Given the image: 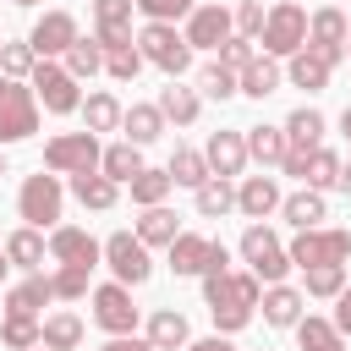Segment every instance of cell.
Segmentation results:
<instances>
[{
	"label": "cell",
	"mask_w": 351,
	"mask_h": 351,
	"mask_svg": "<svg viewBox=\"0 0 351 351\" xmlns=\"http://www.w3.org/2000/svg\"><path fill=\"white\" fill-rule=\"evenodd\" d=\"M258 274L247 269V274H230V269H214V274H203V302H208V318H214V329L219 335H236V329H247L252 324V307H258Z\"/></svg>",
	"instance_id": "1"
},
{
	"label": "cell",
	"mask_w": 351,
	"mask_h": 351,
	"mask_svg": "<svg viewBox=\"0 0 351 351\" xmlns=\"http://www.w3.org/2000/svg\"><path fill=\"white\" fill-rule=\"evenodd\" d=\"M137 49H143V60L159 66L165 77H181V71L192 66V44H186V33H176V22H148V27L137 33Z\"/></svg>",
	"instance_id": "2"
},
{
	"label": "cell",
	"mask_w": 351,
	"mask_h": 351,
	"mask_svg": "<svg viewBox=\"0 0 351 351\" xmlns=\"http://www.w3.org/2000/svg\"><path fill=\"white\" fill-rule=\"evenodd\" d=\"M99 137L82 126V132H60V137H49L44 143V170H55V176H88V170H99Z\"/></svg>",
	"instance_id": "3"
},
{
	"label": "cell",
	"mask_w": 351,
	"mask_h": 351,
	"mask_svg": "<svg viewBox=\"0 0 351 351\" xmlns=\"http://www.w3.org/2000/svg\"><path fill=\"white\" fill-rule=\"evenodd\" d=\"M291 252V263L296 269H318V263H346L351 258V230H340V225H313V230H296V241L285 247Z\"/></svg>",
	"instance_id": "4"
},
{
	"label": "cell",
	"mask_w": 351,
	"mask_h": 351,
	"mask_svg": "<svg viewBox=\"0 0 351 351\" xmlns=\"http://www.w3.org/2000/svg\"><path fill=\"white\" fill-rule=\"evenodd\" d=\"M38 132V99L16 77H0V143H22Z\"/></svg>",
	"instance_id": "5"
},
{
	"label": "cell",
	"mask_w": 351,
	"mask_h": 351,
	"mask_svg": "<svg viewBox=\"0 0 351 351\" xmlns=\"http://www.w3.org/2000/svg\"><path fill=\"white\" fill-rule=\"evenodd\" d=\"M60 203H66V192H60L55 170H49V176H44V170H38V176H27V181H22V192H16V214H22L33 230H44V225L55 230V219H60Z\"/></svg>",
	"instance_id": "6"
},
{
	"label": "cell",
	"mask_w": 351,
	"mask_h": 351,
	"mask_svg": "<svg viewBox=\"0 0 351 351\" xmlns=\"http://www.w3.org/2000/svg\"><path fill=\"white\" fill-rule=\"evenodd\" d=\"M241 258L252 263V274H258L263 285H280L285 269H291V252L280 247V236H274L269 225H247V230H241Z\"/></svg>",
	"instance_id": "7"
},
{
	"label": "cell",
	"mask_w": 351,
	"mask_h": 351,
	"mask_svg": "<svg viewBox=\"0 0 351 351\" xmlns=\"http://www.w3.org/2000/svg\"><path fill=\"white\" fill-rule=\"evenodd\" d=\"M302 44H307V11L296 0L269 5V16H263V55H296Z\"/></svg>",
	"instance_id": "8"
},
{
	"label": "cell",
	"mask_w": 351,
	"mask_h": 351,
	"mask_svg": "<svg viewBox=\"0 0 351 351\" xmlns=\"http://www.w3.org/2000/svg\"><path fill=\"white\" fill-rule=\"evenodd\" d=\"M33 99H38L49 115H71V110L82 104L77 77H71L66 66H55V60H38V66H33Z\"/></svg>",
	"instance_id": "9"
},
{
	"label": "cell",
	"mask_w": 351,
	"mask_h": 351,
	"mask_svg": "<svg viewBox=\"0 0 351 351\" xmlns=\"http://www.w3.org/2000/svg\"><path fill=\"white\" fill-rule=\"evenodd\" d=\"M99 258L110 263V274H115L121 285H143V280L154 274V263H148V247H143L132 230H115V236L99 247Z\"/></svg>",
	"instance_id": "10"
},
{
	"label": "cell",
	"mask_w": 351,
	"mask_h": 351,
	"mask_svg": "<svg viewBox=\"0 0 351 351\" xmlns=\"http://www.w3.org/2000/svg\"><path fill=\"white\" fill-rule=\"evenodd\" d=\"M346 33H351V22H346V11H340V5H324V11H313V16H307V44H313L329 66H340V60H346Z\"/></svg>",
	"instance_id": "11"
},
{
	"label": "cell",
	"mask_w": 351,
	"mask_h": 351,
	"mask_svg": "<svg viewBox=\"0 0 351 351\" xmlns=\"http://www.w3.org/2000/svg\"><path fill=\"white\" fill-rule=\"evenodd\" d=\"M77 38H82V33H77V16H71V11H44V16L33 22V33H27V44H33V55H38V60L66 55Z\"/></svg>",
	"instance_id": "12"
},
{
	"label": "cell",
	"mask_w": 351,
	"mask_h": 351,
	"mask_svg": "<svg viewBox=\"0 0 351 351\" xmlns=\"http://www.w3.org/2000/svg\"><path fill=\"white\" fill-rule=\"evenodd\" d=\"M230 33H236V16H230L219 0H214V5H192V11H186V44H192V49H219Z\"/></svg>",
	"instance_id": "13"
},
{
	"label": "cell",
	"mask_w": 351,
	"mask_h": 351,
	"mask_svg": "<svg viewBox=\"0 0 351 351\" xmlns=\"http://www.w3.org/2000/svg\"><path fill=\"white\" fill-rule=\"evenodd\" d=\"M93 324L110 329V335H132V329H137V307H132V291H126L121 280L93 291Z\"/></svg>",
	"instance_id": "14"
},
{
	"label": "cell",
	"mask_w": 351,
	"mask_h": 351,
	"mask_svg": "<svg viewBox=\"0 0 351 351\" xmlns=\"http://www.w3.org/2000/svg\"><path fill=\"white\" fill-rule=\"evenodd\" d=\"M44 247H49L55 263H99V241H93L82 225H55Z\"/></svg>",
	"instance_id": "15"
},
{
	"label": "cell",
	"mask_w": 351,
	"mask_h": 351,
	"mask_svg": "<svg viewBox=\"0 0 351 351\" xmlns=\"http://www.w3.org/2000/svg\"><path fill=\"white\" fill-rule=\"evenodd\" d=\"M132 0H93V38L99 44H132Z\"/></svg>",
	"instance_id": "16"
},
{
	"label": "cell",
	"mask_w": 351,
	"mask_h": 351,
	"mask_svg": "<svg viewBox=\"0 0 351 351\" xmlns=\"http://www.w3.org/2000/svg\"><path fill=\"white\" fill-rule=\"evenodd\" d=\"M203 159H208V176H241V165H247V137H241V132H214L208 148H203Z\"/></svg>",
	"instance_id": "17"
},
{
	"label": "cell",
	"mask_w": 351,
	"mask_h": 351,
	"mask_svg": "<svg viewBox=\"0 0 351 351\" xmlns=\"http://www.w3.org/2000/svg\"><path fill=\"white\" fill-rule=\"evenodd\" d=\"M329 71H335V66H329L313 44H302V49L291 55V66H285L291 88H307V93H324V88H329Z\"/></svg>",
	"instance_id": "18"
},
{
	"label": "cell",
	"mask_w": 351,
	"mask_h": 351,
	"mask_svg": "<svg viewBox=\"0 0 351 351\" xmlns=\"http://www.w3.org/2000/svg\"><path fill=\"white\" fill-rule=\"evenodd\" d=\"M236 208H241L247 219L274 214V208H280V186H274V176H247V181L236 186Z\"/></svg>",
	"instance_id": "19"
},
{
	"label": "cell",
	"mask_w": 351,
	"mask_h": 351,
	"mask_svg": "<svg viewBox=\"0 0 351 351\" xmlns=\"http://www.w3.org/2000/svg\"><path fill=\"white\" fill-rule=\"evenodd\" d=\"M280 88V66H274V55H252L241 71H236V93H247V99H269Z\"/></svg>",
	"instance_id": "20"
},
{
	"label": "cell",
	"mask_w": 351,
	"mask_h": 351,
	"mask_svg": "<svg viewBox=\"0 0 351 351\" xmlns=\"http://www.w3.org/2000/svg\"><path fill=\"white\" fill-rule=\"evenodd\" d=\"M280 214H285V225H296V230H313V225H324V192H313V186H302V192H291V197H280Z\"/></svg>",
	"instance_id": "21"
},
{
	"label": "cell",
	"mask_w": 351,
	"mask_h": 351,
	"mask_svg": "<svg viewBox=\"0 0 351 351\" xmlns=\"http://www.w3.org/2000/svg\"><path fill=\"white\" fill-rule=\"evenodd\" d=\"M192 340V329H186V318L176 313V307H159L154 318H148V346L154 351H181Z\"/></svg>",
	"instance_id": "22"
},
{
	"label": "cell",
	"mask_w": 351,
	"mask_h": 351,
	"mask_svg": "<svg viewBox=\"0 0 351 351\" xmlns=\"http://www.w3.org/2000/svg\"><path fill=\"white\" fill-rule=\"evenodd\" d=\"M280 132H285V148H307V154H313V148H318V137H324V115H318L313 104H302V110H291V115H285V126H280Z\"/></svg>",
	"instance_id": "23"
},
{
	"label": "cell",
	"mask_w": 351,
	"mask_h": 351,
	"mask_svg": "<svg viewBox=\"0 0 351 351\" xmlns=\"http://www.w3.org/2000/svg\"><path fill=\"white\" fill-rule=\"evenodd\" d=\"M44 302H55V285H49V274H38V269H33L22 285L5 291V313H38Z\"/></svg>",
	"instance_id": "24"
},
{
	"label": "cell",
	"mask_w": 351,
	"mask_h": 351,
	"mask_svg": "<svg viewBox=\"0 0 351 351\" xmlns=\"http://www.w3.org/2000/svg\"><path fill=\"white\" fill-rule=\"evenodd\" d=\"M296 318H302V291H291L285 280H280V285H269V291H263V324L291 329Z\"/></svg>",
	"instance_id": "25"
},
{
	"label": "cell",
	"mask_w": 351,
	"mask_h": 351,
	"mask_svg": "<svg viewBox=\"0 0 351 351\" xmlns=\"http://www.w3.org/2000/svg\"><path fill=\"white\" fill-rule=\"evenodd\" d=\"M291 329H296V346H302V351H346V335H340L329 318H313V313H307V318H296Z\"/></svg>",
	"instance_id": "26"
},
{
	"label": "cell",
	"mask_w": 351,
	"mask_h": 351,
	"mask_svg": "<svg viewBox=\"0 0 351 351\" xmlns=\"http://www.w3.org/2000/svg\"><path fill=\"white\" fill-rule=\"evenodd\" d=\"M121 132H126V143H154L159 132H165V115H159V104H132V110H121Z\"/></svg>",
	"instance_id": "27"
},
{
	"label": "cell",
	"mask_w": 351,
	"mask_h": 351,
	"mask_svg": "<svg viewBox=\"0 0 351 351\" xmlns=\"http://www.w3.org/2000/svg\"><path fill=\"white\" fill-rule=\"evenodd\" d=\"M71 197H77L82 208H115L121 186H115L110 176H99V170H88V176H71Z\"/></svg>",
	"instance_id": "28"
},
{
	"label": "cell",
	"mask_w": 351,
	"mask_h": 351,
	"mask_svg": "<svg viewBox=\"0 0 351 351\" xmlns=\"http://www.w3.org/2000/svg\"><path fill=\"white\" fill-rule=\"evenodd\" d=\"M176 236H181V225H176V214H170L165 203L143 208V219H137V241H143V247H170Z\"/></svg>",
	"instance_id": "29"
},
{
	"label": "cell",
	"mask_w": 351,
	"mask_h": 351,
	"mask_svg": "<svg viewBox=\"0 0 351 351\" xmlns=\"http://www.w3.org/2000/svg\"><path fill=\"white\" fill-rule=\"evenodd\" d=\"M208 252H214L208 236H176L170 241V269L176 274H203L208 269Z\"/></svg>",
	"instance_id": "30"
},
{
	"label": "cell",
	"mask_w": 351,
	"mask_h": 351,
	"mask_svg": "<svg viewBox=\"0 0 351 351\" xmlns=\"http://www.w3.org/2000/svg\"><path fill=\"white\" fill-rule=\"evenodd\" d=\"M159 115L176 121V126H192L197 121V93L181 88V77H170V88H159Z\"/></svg>",
	"instance_id": "31"
},
{
	"label": "cell",
	"mask_w": 351,
	"mask_h": 351,
	"mask_svg": "<svg viewBox=\"0 0 351 351\" xmlns=\"http://www.w3.org/2000/svg\"><path fill=\"white\" fill-rule=\"evenodd\" d=\"M99 170H104L115 186H126V181L143 170V148H137V143H115V148H104V154H99Z\"/></svg>",
	"instance_id": "32"
},
{
	"label": "cell",
	"mask_w": 351,
	"mask_h": 351,
	"mask_svg": "<svg viewBox=\"0 0 351 351\" xmlns=\"http://www.w3.org/2000/svg\"><path fill=\"white\" fill-rule=\"evenodd\" d=\"M38 340H44L49 351H77V346H82V318H77V313H55V318L38 324Z\"/></svg>",
	"instance_id": "33"
},
{
	"label": "cell",
	"mask_w": 351,
	"mask_h": 351,
	"mask_svg": "<svg viewBox=\"0 0 351 351\" xmlns=\"http://www.w3.org/2000/svg\"><path fill=\"white\" fill-rule=\"evenodd\" d=\"M241 137H247V159H258V165H280L285 159V132L280 126H247Z\"/></svg>",
	"instance_id": "34"
},
{
	"label": "cell",
	"mask_w": 351,
	"mask_h": 351,
	"mask_svg": "<svg viewBox=\"0 0 351 351\" xmlns=\"http://www.w3.org/2000/svg\"><path fill=\"white\" fill-rule=\"evenodd\" d=\"M230 208H236L230 176H208V181L197 186V214H203V219H219V214H230Z\"/></svg>",
	"instance_id": "35"
},
{
	"label": "cell",
	"mask_w": 351,
	"mask_h": 351,
	"mask_svg": "<svg viewBox=\"0 0 351 351\" xmlns=\"http://www.w3.org/2000/svg\"><path fill=\"white\" fill-rule=\"evenodd\" d=\"M77 110H82L88 132H115V126H121V99H115V93H88Z\"/></svg>",
	"instance_id": "36"
},
{
	"label": "cell",
	"mask_w": 351,
	"mask_h": 351,
	"mask_svg": "<svg viewBox=\"0 0 351 351\" xmlns=\"http://www.w3.org/2000/svg\"><path fill=\"white\" fill-rule=\"evenodd\" d=\"M165 170H170V181H176V186H192V192H197V186L208 181V159H203L197 148H176Z\"/></svg>",
	"instance_id": "37"
},
{
	"label": "cell",
	"mask_w": 351,
	"mask_h": 351,
	"mask_svg": "<svg viewBox=\"0 0 351 351\" xmlns=\"http://www.w3.org/2000/svg\"><path fill=\"white\" fill-rule=\"evenodd\" d=\"M126 186H132V203L154 208V203H165V197H170V186H176V181H170V170H148V165H143Z\"/></svg>",
	"instance_id": "38"
},
{
	"label": "cell",
	"mask_w": 351,
	"mask_h": 351,
	"mask_svg": "<svg viewBox=\"0 0 351 351\" xmlns=\"http://www.w3.org/2000/svg\"><path fill=\"white\" fill-rule=\"evenodd\" d=\"M5 258H11V269H38L44 263V236L27 225V230H11L5 236Z\"/></svg>",
	"instance_id": "39"
},
{
	"label": "cell",
	"mask_w": 351,
	"mask_h": 351,
	"mask_svg": "<svg viewBox=\"0 0 351 351\" xmlns=\"http://www.w3.org/2000/svg\"><path fill=\"white\" fill-rule=\"evenodd\" d=\"M104 49V71L115 77V82H132L137 71H143V49H137V38L132 44H99Z\"/></svg>",
	"instance_id": "40"
},
{
	"label": "cell",
	"mask_w": 351,
	"mask_h": 351,
	"mask_svg": "<svg viewBox=\"0 0 351 351\" xmlns=\"http://www.w3.org/2000/svg\"><path fill=\"white\" fill-rule=\"evenodd\" d=\"M66 71L82 82V77H93V71H104V49H99V38H77L71 49H66Z\"/></svg>",
	"instance_id": "41"
},
{
	"label": "cell",
	"mask_w": 351,
	"mask_h": 351,
	"mask_svg": "<svg viewBox=\"0 0 351 351\" xmlns=\"http://www.w3.org/2000/svg\"><path fill=\"white\" fill-rule=\"evenodd\" d=\"M88 274H93V263H60L49 274V285H55L60 302H77V296H88Z\"/></svg>",
	"instance_id": "42"
},
{
	"label": "cell",
	"mask_w": 351,
	"mask_h": 351,
	"mask_svg": "<svg viewBox=\"0 0 351 351\" xmlns=\"http://www.w3.org/2000/svg\"><path fill=\"white\" fill-rule=\"evenodd\" d=\"M302 181H307L313 192L335 186V181H340V159H335L329 148H313V154H307V170H302Z\"/></svg>",
	"instance_id": "43"
},
{
	"label": "cell",
	"mask_w": 351,
	"mask_h": 351,
	"mask_svg": "<svg viewBox=\"0 0 351 351\" xmlns=\"http://www.w3.org/2000/svg\"><path fill=\"white\" fill-rule=\"evenodd\" d=\"M0 340H5L11 351H27V346H38V324H33V313H5V324H0Z\"/></svg>",
	"instance_id": "44"
},
{
	"label": "cell",
	"mask_w": 351,
	"mask_h": 351,
	"mask_svg": "<svg viewBox=\"0 0 351 351\" xmlns=\"http://www.w3.org/2000/svg\"><path fill=\"white\" fill-rule=\"evenodd\" d=\"M346 291V263H318L307 269V296H340Z\"/></svg>",
	"instance_id": "45"
},
{
	"label": "cell",
	"mask_w": 351,
	"mask_h": 351,
	"mask_svg": "<svg viewBox=\"0 0 351 351\" xmlns=\"http://www.w3.org/2000/svg\"><path fill=\"white\" fill-rule=\"evenodd\" d=\"M33 66H38V55H33V44H0V77H33Z\"/></svg>",
	"instance_id": "46"
},
{
	"label": "cell",
	"mask_w": 351,
	"mask_h": 351,
	"mask_svg": "<svg viewBox=\"0 0 351 351\" xmlns=\"http://www.w3.org/2000/svg\"><path fill=\"white\" fill-rule=\"evenodd\" d=\"M197 88H203V93H208V99H219V104H225V99H230V93H236V71H230V66H219V60H214V66H203V71H197Z\"/></svg>",
	"instance_id": "47"
},
{
	"label": "cell",
	"mask_w": 351,
	"mask_h": 351,
	"mask_svg": "<svg viewBox=\"0 0 351 351\" xmlns=\"http://www.w3.org/2000/svg\"><path fill=\"white\" fill-rule=\"evenodd\" d=\"M148 22H176V16H186L192 11V0H132Z\"/></svg>",
	"instance_id": "48"
},
{
	"label": "cell",
	"mask_w": 351,
	"mask_h": 351,
	"mask_svg": "<svg viewBox=\"0 0 351 351\" xmlns=\"http://www.w3.org/2000/svg\"><path fill=\"white\" fill-rule=\"evenodd\" d=\"M230 16H236V33L252 38V33H263V16H269V11H263V0H241Z\"/></svg>",
	"instance_id": "49"
},
{
	"label": "cell",
	"mask_w": 351,
	"mask_h": 351,
	"mask_svg": "<svg viewBox=\"0 0 351 351\" xmlns=\"http://www.w3.org/2000/svg\"><path fill=\"white\" fill-rule=\"evenodd\" d=\"M252 55H258V49H252V38H241V33H230V38L219 44V66H230V71H241Z\"/></svg>",
	"instance_id": "50"
},
{
	"label": "cell",
	"mask_w": 351,
	"mask_h": 351,
	"mask_svg": "<svg viewBox=\"0 0 351 351\" xmlns=\"http://www.w3.org/2000/svg\"><path fill=\"white\" fill-rule=\"evenodd\" d=\"M335 302H340V307H335V329H340V335H351V285H346Z\"/></svg>",
	"instance_id": "51"
},
{
	"label": "cell",
	"mask_w": 351,
	"mask_h": 351,
	"mask_svg": "<svg viewBox=\"0 0 351 351\" xmlns=\"http://www.w3.org/2000/svg\"><path fill=\"white\" fill-rule=\"evenodd\" d=\"M104 351H154V346H148V335H143V340H137V335H115Z\"/></svg>",
	"instance_id": "52"
},
{
	"label": "cell",
	"mask_w": 351,
	"mask_h": 351,
	"mask_svg": "<svg viewBox=\"0 0 351 351\" xmlns=\"http://www.w3.org/2000/svg\"><path fill=\"white\" fill-rule=\"evenodd\" d=\"M181 351H236V346H230L225 335H208V340H186Z\"/></svg>",
	"instance_id": "53"
},
{
	"label": "cell",
	"mask_w": 351,
	"mask_h": 351,
	"mask_svg": "<svg viewBox=\"0 0 351 351\" xmlns=\"http://www.w3.org/2000/svg\"><path fill=\"white\" fill-rule=\"evenodd\" d=\"M335 186H340V192L351 197V165H340V181H335Z\"/></svg>",
	"instance_id": "54"
},
{
	"label": "cell",
	"mask_w": 351,
	"mask_h": 351,
	"mask_svg": "<svg viewBox=\"0 0 351 351\" xmlns=\"http://www.w3.org/2000/svg\"><path fill=\"white\" fill-rule=\"evenodd\" d=\"M340 132H346V137H351V104H346V115H340Z\"/></svg>",
	"instance_id": "55"
},
{
	"label": "cell",
	"mask_w": 351,
	"mask_h": 351,
	"mask_svg": "<svg viewBox=\"0 0 351 351\" xmlns=\"http://www.w3.org/2000/svg\"><path fill=\"white\" fill-rule=\"evenodd\" d=\"M5 269H11V258H5V252H0V280H5Z\"/></svg>",
	"instance_id": "56"
},
{
	"label": "cell",
	"mask_w": 351,
	"mask_h": 351,
	"mask_svg": "<svg viewBox=\"0 0 351 351\" xmlns=\"http://www.w3.org/2000/svg\"><path fill=\"white\" fill-rule=\"evenodd\" d=\"M27 351H49V346H44V340H38V346H27Z\"/></svg>",
	"instance_id": "57"
},
{
	"label": "cell",
	"mask_w": 351,
	"mask_h": 351,
	"mask_svg": "<svg viewBox=\"0 0 351 351\" xmlns=\"http://www.w3.org/2000/svg\"><path fill=\"white\" fill-rule=\"evenodd\" d=\"M11 5H33V0H11Z\"/></svg>",
	"instance_id": "58"
},
{
	"label": "cell",
	"mask_w": 351,
	"mask_h": 351,
	"mask_svg": "<svg viewBox=\"0 0 351 351\" xmlns=\"http://www.w3.org/2000/svg\"><path fill=\"white\" fill-rule=\"evenodd\" d=\"M346 55H351V33H346Z\"/></svg>",
	"instance_id": "59"
},
{
	"label": "cell",
	"mask_w": 351,
	"mask_h": 351,
	"mask_svg": "<svg viewBox=\"0 0 351 351\" xmlns=\"http://www.w3.org/2000/svg\"><path fill=\"white\" fill-rule=\"evenodd\" d=\"M0 176H5V154H0Z\"/></svg>",
	"instance_id": "60"
}]
</instances>
